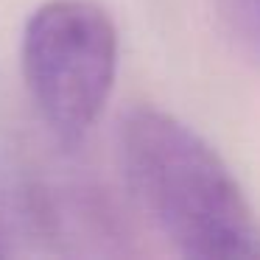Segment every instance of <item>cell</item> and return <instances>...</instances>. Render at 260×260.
Segmentation results:
<instances>
[{
    "instance_id": "cell-1",
    "label": "cell",
    "mask_w": 260,
    "mask_h": 260,
    "mask_svg": "<svg viewBox=\"0 0 260 260\" xmlns=\"http://www.w3.org/2000/svg\"><path fill=\"white\" fill-rule=\"evenodd\" d=\"M120 159L137 204L179 254L260 260V218L190 126L154 107L129 109L120 123Z\"/></svg>"
},
{
    "instance_id": "cell-2",
    "label": "cell",
    "mask_w": 260,
    "mask_h": 260,
    "mask_svg": "<svg viewBox=\"0 0 260 260\" xmlns=\"http://www.w3.org/2000/svg\"><path fill=\"white\" fill-rule=\"evenodd\" d=\"M23 76L59 143L76 146L95 126L118 70V28L92 0H48L23 31Z\"/></svg>"
},
{
    "instance_id": "cell-3",
    "label": "cell",
    "mask_w": 260,
    "mask_h": 260,
    "mask_svg": "<svg viewBox=\"0 0 260 260\" xmlns=\"http://www.w3.org/2000/svg\"><path fill=\"white\" fill-rule=\"evenodd\" d=\"M215 6L232 37L260 59V0H215Z\"/></svg>"
},
{
    "instance_id": "cell-4",
    "label": "cell",
    "mask_w": 260,
    "mask_h": 260,
    "mask_svg": "<svg viewBox=\"0 0 260 260\" xmlns=\"http://www.w3.org/2000/svg\"><path fill=\"white\" fill-rule=\"evenodd\" d=\"M3 252H6V249H3V243H0V254H3Z\"/></svg>"
}]
</instances>
